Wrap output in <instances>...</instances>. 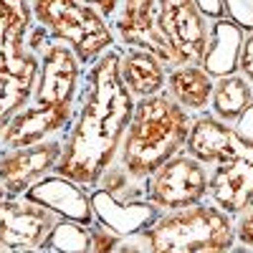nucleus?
<instances>
[{"label":"nucleus","instance_id":"obj_33","mask_svg":"<svg viewBox=\"0 0 253 253\" xmlns=\"http://www.w3.org/2000/svg\"><path fill=\"white\" fill-rule=\"evenodd\" d=\"M0 253H8V251H3V248H0Z\"/></svg>","mask_w":253,"mask_h":253},{"label":"nucleus","instance_id":"obj_5","mask_svg":"<svg viewBox=\"0 0 253 253\" xmlns=\"http://www.w3.org/2000/svg\"><path fill=\"white\" fill-rule=\"evenodd\" d=\"M208 185L210 170L182 150L147 180V203H152L160 213L193 208L208 200Z\"/></svg>","mask_w":253,"mask_h":253},{"label":"nucleus","instance_id":"obj_19","mask_svg":"<svg viewBox=\"0 0 253 253\" xmlns=\"http://www.w3.org/2000/svg\"><path fill=\"white\" fill-rule=\"evenodd\" d=\"M119 76L124 86L129 89L134 99H144L165 91L167 84V66L152 56L150 51L142 48H122L119 56Z\"/></svg>","mask_w":253,"mask_h":253},{"label":"nucleus","instance_id":"obj_1","mask_svg":"<svg viewBox=\"0 0 253 253\" xmlns=\"http://www.w3.org/2000/svg\"><path fill=\"white\" fill-rule=\"evenodd\" d=\"M119 46L109 48L84 74L76 114L63 134V155L53 172L86 190L96 187L101 175L117 162L134 112L137 99L119 76Z\"/></svg>","mask_w":253,"mask_h":253},{"label":"nucleus","instance_id":"obj_30","mask_svg":"<svg viewBox=\"0 0 253 253\" xmlns=\"http://www.w3.org/2000/svg\"><path fill=\"white\" fill-rule=\"evenodd\" d=\"M236 132H238V134H243L246 139H251V142H253V104L246 109V114H243V117L236 122Z\"/></svg>","mask_w":253,"mask_h":253},{"label":"nucleus","instance_id":"obj_27","mask_svg":"<svg viewBox=\"0 0 253 253\" xmlns=\"http://www.w3.org/2000/svg\"><path fill=\"white\" fill-rule=\"evenodd\" d=\"M114 253H147V241H144L142 233L139 236H126Z\"/></svg>","mask_w":253,"mask_h":253},{"label":"nucleus","instance_id":"obj_18","mask_svg":"<svg viewBox=\"0 0 253 253\" xmlns=\"http://www.w3.org/2000/svg\"><path fill=\"white\" fill-rule=\"evenodd\" d=\"M213 89H215V79L200 63H182V66L167 69L165 91L193 117L210 109Z\"/></svg>","mask_w":253,"mask_h":253},{"label":"nucleus","instance_id":"obj_12","mask_svg":"<svg viewBox=\"0 0 253 253\" xmlns=\"http://www.w3.org/2000/svg\"><path fill=\"white\" fill-rule=\"evenodd\" d=\"M76 114V104H28L20 109L5 132L0 134V150H23L53 137H63Z\"/></svg>","mask_w":253,"mask_h":253},{"label":"nucleus","instance_id":"obj_3","mask_svg":"<svg viewBox=\"0 0 253 253\" xmlns=\"http://www.w3.org/2000/svg\"><path fill=\"white\" fill-rule=\"evenodd\" d=\"M147 253H233L236 218L213 203L162 213L142 230Z\"/></svg>","mask_w":253,"mask_h":253},{"label":"nucleus","instance_id":"obj_14","mask_svg":"<svg viewBox=\"0 0 253 253\" xmlns=\"http://www.w3.org/2000/svg\"><path fill=\"white\" fill-rule=\"evenodd\" d=\"M23 198L48 208L61 220H74L86 228L94 225V220H96L89 190L66 180V177H61V175H48L43 180H38L33 187L26 190Z\"/></svg>","mask_w":253,"mask_h":253},{"label":"nucleus","instance_id":"obj_7","mask_svg":"<svg viewBox=\"0 0 253 253\" xmlns=\"http://www.w3.org/2000/svg\"><path fill=\"white\" fill-rule=\"evenodd\" d=\"M33 26L31 0H0V86L13 79L38 74V56L28 51Z\"/></svg>","mask_w":253,"mask_h":253},{"label":"nucleus","instance_id":"obj_32","mask_svg":"<svg viewBox=\"0 0 253 253\" xmlns=\"http://www.w3.org/2000/svg\"><path fill=\"white\" fill-rule=\"evenodd\" d=\"M13 253H43V251H13Z\"/></svg>","mask_w":253,"mask_h":253},{"label":"nucleus","instance_id":"obj_26","mask_svg":"<svg viewBox=\"0 0 253 253\" xmlns=\"http://www.w3.org/2000/svg\"><path fill=\"white\" fill-rule=\"evenodd\" d=\"M238 74L253 84V31L243 36L241 53H238Z\"/></svg>","mask_w":253,"mask_h":253},{"label":"nucleus","instance_id":"obj_25","mask_svg":"<svg viewBox=\"0 0 253 253\" xmlns=\"http://www.w3.org/2000/svg\"><path fill=\"white\" fill-rule=\"evenodd\" d=\"M236 241H238V246H246L253 251V200L236 218Z\"/></svg>","mask_w":253,"mask_h":253},{"label":"nucleus","instance_id":"obj_15","mask_svg":"<svg viewBox=\"0 0 253 253\" xmlns=\"http://www.w3.org/2000/svg\"><path fill=\"white\" fill-rule=\"evenodd\" d=\"M91 208H94V218L96 223L107 225L109 230L119 236H139L144 228H150L162 213L147 200H137V203H119L112 195H107L104 190L91 187Z\"/></svg>","mask_w":253,"mask_h":253},{"label":"nucleus","instance_id":"obj_16","mask_svg":"<svg viewBox=\"0 0 253 253\" xmlns=\"http://www.w3.org/2000/svg\"><path fill=\"white\" fill-rule=\"evenodd\" d=\"M238 142H241V134L236 132V126L215 119L210 112H203L193 117V126H190V134L185 142V152L210 170L213 165H218L223 157L233 152V147Z\"/></svg>","mask_w":253,"mask_h":253},{"label":"nucleus","instance_id":"obj_21","mask_svg":"<svg viewBox=\"0 0 253 253\" xmlns=\"http://www.w3.org/2000/svg\"><path fill=\"white\" fill-rule=\"evenodd\" d=\"M36 81H38V74H28V76L13 79L0 86V134L5 132L10 119L33 101Z\"/></svg>","mask_w":253,"mask_h":253},{"label":"nucleus","instance_id":"obj_13","mask_svg":"<svg viewBox=\"0 0 253 253\" xmlns=\"http://www.w3.org/2000/svg\"><path fill=\"white\" fill-rule=\"evenodd\" d=\"M63 155V137H53L23 150H0V185L10 198L26 195L38 180L56 172V165Z\"/></svg>","mask_w":253,"mask_h":253},{"label":"nucleus","instance_id":"obj_31","mask_svg":"<svg viewBox=\"0 0 253 253\" xmlns=\"http://www.w3.org/2000/svg\"><path fill=\"white\" fill-rule=\"evenodd\" d=\"M3 198H10V195H8V190H5L3 185H0V200H3Z\"/></svg>","mask_w":253,"mask_h":253},{"label":"nucleus","instance_id":"obj_29","mask_svg":"<svg viewBox=\"0 0 253 253\" xmlns=\"http://www.w3.org/2000/svg\"><path fill=\"white\" fill-rule=\"evenodd\" d=\"M81 3H86V5H94L104 18L107 20H112L114 15H117V10H119V3L122 0H81Z\"/></svg>","mask_w":253,"mask_h":253},{"label":"nucleus","instance_id":"obj_20","mask_svg":"<svg viewBox=\"0 0 253 253\" xmlns=\"http://www.w3.org/2000/svg\"><path fill=\"white\" fill-rule=\"evenodd\" d=\"M253 104V84L243 79L241 74H230L215 79L213 99H210V114L215 119L236 126V122L246 114V109Z\"/></svg>","mask_w":253,"mask_h":253},{"label":"nucleus","instance_id":"obj_23","mask_svg":"<svg viewBox=\"0 0 253 253\" xmlns=\"http://www.w3.org/2000/svg\"><path fill=\"white\" fill-rule=\"evenodd\" d=\"M99 190H104L107 195H112L119 203H137V200H147V182H137L134 177L126 175V170L114 162L107 172L101 175V180L96 182Z\"/></svg>","mask_w":253,"mask_h":253},{"label":"nucleus","instance_id":"obj_2","mask_svg":"<svg viewBox=\"0 0 253 253\" xmlns=\"http://www.w3.org/2000/svg\"><path fill=\"white\" fill-rule=\"evenodd\" d=\"M193 114L167 94H152L134 101L117 162L137 182H147L160 167L185 150Z\"/></svg>","mask_w":253,"mask_h":253},{"label":"nucleus","instance_id":"obj_6","mask_svg":"<svg viewBox=\"0 0 253 253\" xmlns=\"http://www.w3.org/2000/svg\"><path fill=\"white\" fill-rule=\"evenodd\" d=\"M119 48H142L157 56L167 69L182 66L175 48L157 28V0H122L109 20Z\"/></svg>","mask_w":253,"mask_h":253},{"label":"nucleus","instance_id":"obj_9","mask_svg":"<svg viewBox=\"0 0 253 253\" xmlns=\"http://www.w3.org/2000/svg\"><path fill=\"white\" fill-rule=\"evenodd\" d=\"M61 218L48 208L28 198L0 200V248L13 251H41Z\"/></svg>","mask_w":253,"mask_h":253},{"label":"nucleus","instance_id":"obj_24","mask_svg":"<svg viewBox=\"0 0 253 253\" xmlns=\"http://www.w3.org/2000/svg\"><path fill=\"white\" fill-rule=\"evenodd\" d=\"M89 236H91V251L89 253H114L119 248V243L124 241V236L109 230L107 225H101L94 220V225H89Z\"/></svg>","mask_w":253,"mask_h":253},{"label":"nucleus","instance_id":"obj_8","mask_svg":"<svg viewBox=\"0 0 253 253\" xmlns=\"http://www.w3.org/2000/svg\"><path fill=\"white\" fill-rule=\"evenodd\" d=\"M253 200V142L241 134L233 152L210 167L208 203L238 218Z\"/></svg>","mask_w":253,"mask_h":253},{"label":"nucleus","instance_id":"obj_17","mask_svg":"<svg viewBox=\"0 0 253 253\" xmlns=\"http://www.w3.org/2000/svg\"><path fill=\"white\" fill-rule=\"evenodd\" d=\"M243 36H246V31L241 26H236L230 18L210 20L208 46H205L200 66L213 79L238 74V53H241Z\"/></svg>","mask_w":253,"mask_h":253},{"label":"nucleus","instance_id":"obj_11","mask_svg":"<svg viewBox=\"0 0 253 253\" xmlns=\"http://www.w3.org/2000/svg\"><path fill=\"white\" fill-rule=\"evenodd\" d=\"M157 28L182 63L203 61L210 20L198 8V0H157Z\"/></svg>","mask_w":253,"mask_h":253},{"label":"nucleus","instance_id":"obj_22","mask_svg":"<svg viewBox=\"0 0 253 253\" xmlns=\"http://www.w3.org/2000/svg\"><path fill=\"white\" fill-rule=\"evenodd\" d=\"M41 251L43 253H89L91 251L89 228L74 220H58Z\"/></svg>","mask_w":253,"mask_h":253},{"label":"nucleus","instance_id":"obj_10","mask_svg":"<svg viewBox=\"0 0 253 253\" xmlns=\"http://www.w3.org/2000/svg\"><path fill=\"white\" fill-rule=\"evenodd\" d=\"M86 69L69 43L51 38L38 56V81L33 104H76Z\"/></svg>","mask_w":253,"mask_h":253},{"label":"nucleus","instance_id":"obj_28","mask_svg":"<svg viewBox=\"0 0 253 253\" xmlns=\"http://www.w3.org/2000/svg\"><path fill=\"white\" fill-rule=\"evenodd\" d=\"M198 8L203 10V15H205L208 20H218V18H225L223 0H198Z\"/></svg>","mask_w":253,"mask_h":253},{"label":"nucleus","instance_id":"obj_4","mask_svg":"<svg viewBox=\"0 0 253 253\" xmlns=\"http://www.w3.org/2000/svg\"><path fill=\"white\" fill-rule=\"evenodd\" d=\"M36 26L46 28L51 38L69 43L84 69L96 63L109 48H117V38L94 5L81 0H31Z\"/></svg>","mask_w":253,"mask_h":253}]
</instances>
